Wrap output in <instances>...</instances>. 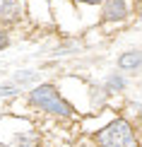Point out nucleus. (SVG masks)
<instances>
[{"mask_svg":"<svg viewBox=\"0 0 142 147\" xmlns=\"http://www.w3.org/2000/svg\"><path fill=\"white\" fill-rule=\"evenodd\" d=\"M99 147H137V138H135V130L128 121H113L108 123L104 130H99L96 135Z\"/></svg>","mask_w":142,"mask_h":147,"instance_id":"1","label":"nucleus"},{"mask_svg":"<svg viewBox=\"0 0 142 147\" xmlns=\"http://www.w3.org/2000/svg\"><path fill=\"white\" fill-rule=\"evenodd\" d=\"M29 99H32L34 106L44 109V111L53 113V116H70L72 113V106L55 92V87H51V84H39V87H34Z\"/></svg>","mask_w":142,"mask_h":147,"instance_id":"2","label":"nucleus"},{"mask_svg":"<svg viewBox=\"0 0 142 147\" xmlns=\"http://www.w3.org/2000/svg\"><path fill=\"white\" fill-rule=\"evenodd\" d=\"M22 17V0H0V20L17 22Z\"/></svg>","mask_w":142,"mask_h":147,"instance_id":"3","label":"nucleus"},{"mask_svg":"<svg viewBox=\"0 0 142 147\" xmlns=\"http://www.w3.org/2000/svg\"><path fill=\"white\" fill-rule=\"evenodd\" d=\"M125 15H128V7L123 0H106V5H104V20L106 22L123 20Z\"/></svg>","mask_w":142,"mask_h":147,"instance_id":"4","label":"nucleus"},{"mask_svg":"<svg viewBox=\"0 0 142 147\" xmlns=\"http://www.w3.org/2000/svg\"><path fill=\"white\" fill-rule=\"evenodd\" d=\"M118 65H120L123 70H137L140 65H142V53H137V51H130V53H125V56H120Z\"/></svg>","mask_w":142,"mask_h":147,"instance_id":"5","label":"nucleus"},{"mask_svg":"<svg viewBox=\"0 0 142 147\" xmlns=\"http://www.w3.org/2000/svg\"><path fill=\"white\" fill-rule=\"evenodd\" d=\"M15 147H39V140H36V135H22L17 138Z\"/></svg>","mask_w":142,"mask_h":147,"instance_id":"6","label":"nucleus"},{"mask_svg":"<svg viewBox=\"0 0 142 147\" xmlns=\"http://www.w3.org/2000/svg\"><path fill=\"white\" fill-rule=\"evenodd\" d=\"M123 84H125V82H123L118 75H113V77L108 80V89H111V92H113V89H123Z\"/></svg>","mask_w":142,"mask_h":147,"instance_id":"7","label":"nucleus"},{"mask_svg":"<svg viewBox=\"0 0 142 147\" xmlns=\"http://www.w3.org/2000/svg\"><path fill=\"white\" fill-rule=\"evenodd\" d=\"M15 87H0V96H12V94H15Z\"/></svg>","mask_w":142,"mask_h":147,"instance_id":"8","label":"nucleus"},{"mask_svg":"<svg viewBox=\"0 0 142 147\" xmlns=\"http://www.w3.org/2000/svg\"><path fill=\"white\" fill-rule=\"evenodd\" d=\"M7 46V36H5V32H0V51Z\"/></svg>","mask_w":142,"mask_h":147,"instance_id":"9","label":"nucleus"},{"mask_svg":"<svg viewBox=\"0 0 142 147\" xmlns=\"http://www.w3.org/2000/svg\"><path fill=\"white\" fill-rule=\"evenodd\" d=\"M82 3H92V5H96V3H101V0H82Z\"/></svg>","mask_w":142,"mask_h":147,"instance_id":"10","label":"nucleus"}]
</instances>
